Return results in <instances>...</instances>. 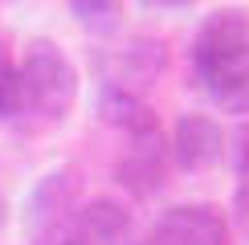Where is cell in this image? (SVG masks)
<instances>
[{"label":"cell","mask_w":249,"mask_h":245,"mask_svg":"<svg viewBox=\"0 0 249 245\" xmlns=\"http://www.w3.org/2000/svg\"><path fill=\"white\" fill-rule=\"evenodd\" d=\"M172 159L188 172H209L225 159V131L213 115H180L172 131Z\"/></svg>","instance_id":"cell-5"},{"label":"cell","mask_w":249,"mask_h":245,"mask_svg":"<svg viewBox=\"0 0 249 245\" xmlns=\"http://www.w3.org/2000/svg\"><path fill=\"white\" fill-rule=\"evenodd\" d=\"M233 168L237 176H249V122L237 131V147H233Z\"/></svg>","instance_id":"cell-14"},{"label":"cell","mask_w":249,"mask_h":245,"mask_svg":"<svg viewBox=\"0 0 249 245\" xmlns=\"http://www.w3.org/2000/svg\"><path fill=\"white\" fill-rule=\"evenodd\" d=\"M0 225H4V200H0Z\"/></svg>","instance_id":"cell-15"},{"label":"cell","mask_w":249,"mask_h":245,"mask_svg":"<svg viewBox=\"0 0 249 245\" xmlns=\"http://www.w3.org/2000/svg\"><path fill=\"white\" fill-rule=\"evenodd\" d=\"M151 245H229V225L213 204H176L155 221Z\"/></svg>","instance_id":"cell-4"},{"label":"cell","mask_w":249,"mask_h":245,"mask_svg":"<svg viewBox=\"0 0 249 245\" xmlns=\"http://www.w3.org/2000/svg\"><path fill=\"white\" fill-rule=\"evenodd\" d=\"M168 168H172V147L163 139V131H143V135H131L127 151L119 156L115 176L119 184L139 200H151L155 192H163L168 184Z\"/></svg>","instance_id":"cell-3"},{"label":"cell","mask_w":249,"mask_h":245,"mask_svg":"<svg viewBox=\"0 0 249 245\" xmlns=\"http://www.w3.org/2000/svg\"><path fill=\"white\" fill-rule=\"evenodd\" d=\"M98 115L107 119L110 127L127 131V139L160 127V119H155V110L147 102L135 94V90H127V86H115V82H107V86L98 90Z\"/></svg>","instance_id":"cell-8"},{"label":"cell","mask_w":249,"mask_h":245,"mask_svg":"<svg viewBox=\"0 0 249 245\" xmlns=\"http://www.w3.org/2000/svg\"><path fill=\"white\" fill-rule=\"evenodd\" d=\"M66 221H70V217H66ZM66 221L53 225V229H45V233H33V245H82Z\"/></svg>","instance_id":"cell-13"},{"label":"cell","mask_w":249,"mask_h":245,"mask_svg":"<svg viewBox=\"0 0 249 245\" xmlns=\"http://www.w3.org/2000/svg\"><path fill=\"white\" fill-rule=\"evenodd\" d=\"M74 172H49L45 180L33 188V196H29V225H33V233H45L53 229V225H61L74 212Z\"/></svg>","instance_id":"cell-7"},{"label":"cell","mask_w":249,"mask_h":245,"mask_svg":"<svg viewBox=\"0 0 249 245\" xmlns=\"http://www.w3.org/2000/svg\"><path fill=\"white\" fill-rule=\"evenodd\" d=\"M70 229L82 245H123L131 233V212L110 196H94L70 212Z\"/></svg>","instance_id":"cell-6"},{"label":"cell","mask_w":249,"mask_h":245,"mask_svg":"<svg viewBox=\"0 0 249 245\" xmlns=\"http://www.w3.org/2000/svg\"><path fill=\"white\" fill-rule=\"evenodd\" d=\"M66 4L90 33H115L123 20V0H66Z\"/></svg>","instance_id":"cell-10"},{"label":"cell","mask_w":249,"mask_h":245,"mask_svg":"<svg viewBox=\"0 0 249 245\" xmlns=\"http://www.w3.org/2000/svg\"><path fill=\"white\" fill-rule=\"evenodd\" d=\"M192 74L200 90L225 110H249V17L221 8L192 41Z\"/></svg>","instance_id":"cell-1"},{"label":"cell","mask_w":249,"mask_h":245,"mask_svg":"<svg viewBox=\"0 0 249 245\" xmlns=\"http://www.w3.org/2000/svg\"><path fill=\"white\" fill-rule=\"evenodd\" d=\"M20 82H25V115L33 127H53L78 98V70L57 41H29L20 57Z\"/></svg>","instance_id":"cell-2"},{"label":"cell","mask_w":249,"mask_h":245,"mask_svg":"<svg viewBox=\"0 0 249 245\" xmlns=\"http://www.w3.org/2000/svg\"><path fill=\"white\" fill-rule=\"evenodd\" d=\"M119 66H123V78H115V86L131 90V82H151L163 70V41H151V37L131 41L119 53Z\"/></svg>","instance_id":"cell-9"},{"label":"cell","mask_w":249,"mask_h":245,"mask_svg":"<svg viewBox=\"0 0 249 245\" xmlns=\"http://www.w3.org/2000/svg\"><path fill=\"white\" fill-rule=\"evenodd\" d=\"M233 221L241 229V237L249 241V176H237V192H233Z\"/></svg>","instance_id":"cell-12"},{"label":"cell","mask_w":249,"mask_h":245,"mask_svg":"<svg viewBox=\"0 0 249 245\" xmlns=\"http://www.w3.org/2000/svg\"><path fill=\"white\" fill-rule=\"evenodd\" d=\"M25 115V82H20V66H13L0 53V119H20Z\"/></svg>","instance_id":"cell-11"}]
</instances>
